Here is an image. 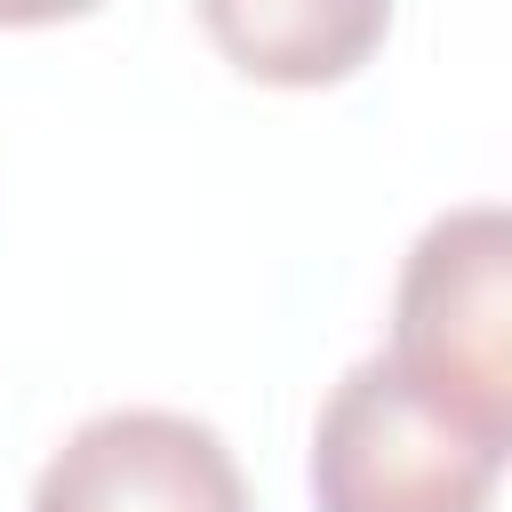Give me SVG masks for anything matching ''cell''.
Segmentation results:
<instances>
[{
    "label": "cell",
    "instance_id": "cell-3",
    "mask_svg": "<svg viewBox=\"0 0 512 512\" xmlns=\"http://www.w3.org/2000/svg\"><path fill=\"white\" fill-rule=\"evenodd\" d=\"M32 512H256L216 424L184 408H104L32 480Z\"/></svg>",
    "mask_w": 512,
    "mask_h": 512
},
{
    "label": "cell",
    "instance_id": "cell-4",
    "mask_svg": "<svg viewBox=\"0 0 512 512\" xmlns=\"http://www.w3.org/2000/svg\"><path fill=\"white\" fill-rule=\"evenodd\" d=\"M192 8L216 56L264 88H336L392 32V0H192Z\"/></svg>",
    "mask_w": 512,
    "mask_h": 512
},
{
    "label": "cell",
    "instance_id": "cell-5",
    "mask_svg": "<svg viewBox=\"0 0 512 512\" xmlns=\"http://www.w3.org/2000/svg\"><path fill=\"white\" fill-rule=\"evenodd\" d=\"M88 8H104V0H0V24H64Z\"/></svg>",
    "mask_w": 512,
    "mask_h": 512
},
{
    "label": "cell",
    "instance_id": "cell-2",
    "mask_svg": "<svg viewBox=\"0 0 512 512\" xmlns=\"http://www.w3.org/2000/svg\"><path fill=\"white\" fill-rule=\"evenodd\" d=\"M512 440H488L384 352L352 360L312 416V504L320 512H488Z\"/></svg>",
    "mask_w": 512,
    "mask_h": 512
},
{
    "label": "cell",
    "instance_id": "cell-1",
    "mask_svg": "<svg viewBox=\"0 0 512 512\" xmlns=\"http://www.w3.org/2000/svg\"><path fill=\"white\" fill-rule=\"evenodd\" d=\"M384 360L488 440H512V216L496 200L448 208L416 232L392 280Z\"/></svg>",
    "mask_w": 512,
    "mask_h": 512
}]
</instances>
